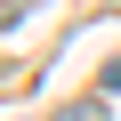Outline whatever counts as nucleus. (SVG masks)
Returning a JSON list of instances; mask_svg holds the SVG:
<instances>
[{
    "label": "nucleus",
    "instance_id": "f03ea898",
    "mask_svg": "<svg viewBox=\"0 0 121 121\" xmlns=\"http://www.w3.org/2000/svg\"><path fill=\"white\" fill-rule=\"evenodd\" d=\"M32 16V0H0V32H8V24H24Z\"/></svg>",
    "mask_w": 121,
    "mask_h": 121
},
{
    "label": "nucleus",
    "instance_id": "f257e3e1",
    "mask_svg": "<svg viewBox=\"0 0 121 121\" xmlns=\"http://www.w3.org/2000/svg\"><path fill=\"white\" fill-rule=\"evenodd\" d=\"M56 121H105V97H89V105H65Z\"/></svg>",
    "mask_w": 121,
    "mask_h": 121
}]
</instances>
